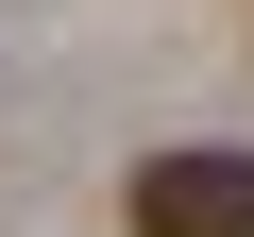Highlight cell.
I'll list each match as a JSON object with an SVG mask.
<instances>
[{
	"mask_svg": "<svg viewBox=\"0 0 254 237\" xmlns=\"http://www.w3.org/2000/svg\"><path fill=\"white\" fill-rule=\"evenodd\" d=\"M119 220H136V237H254V153L187 136V153H153L136 186H119Z\"/></svg>",
	"mask_w": 254,
	"mask_h": 237,
	"instance_id": "cell-1",
	"label": "cell"
}]
</instances>
